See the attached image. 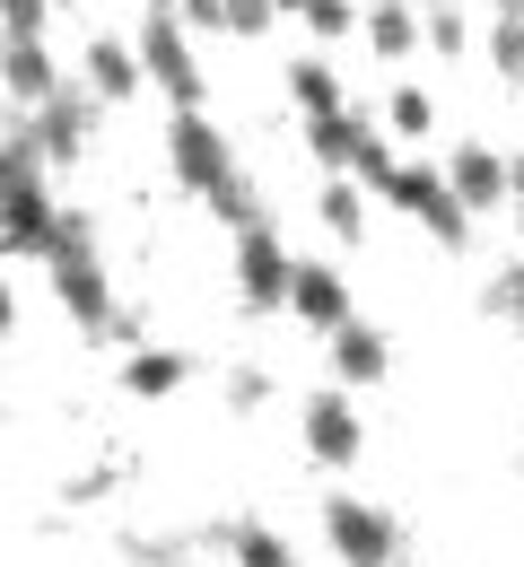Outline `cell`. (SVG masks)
<instances>
[{"mask_svg":"<svg viewBox=\"0 0 524 567\" xmlns=\"http://www.w3.org/2000/svg\"><path fill=\"white\" fill-rule=\"evenodd\" d=\"M384 193H393L402 210H420L429 227H438V236H446V245H463V236H472V218H463V193H454V184H438L429 166H393V175H384Z\"/></svg>","mask_w":524,"mask_h":567,"instance_id":"6da1fadb","label":"cell"},{"mask_svg":"<svg viewBox=\"0 0 524 567\" xmlns=\"http://www.w3.org/2000/svg\"><path fill=\"white\" fill-rule=\"evenodd\" d=\"M9 245L18 254H44L53 245V210H44V184H35V157L27 148L9 157Z\"/></svg>","mask_w":524,"mask_h":567,"instance_id":"7a4b0ae2","label":"cell"},{"mask_svg":"<svg viewBox=\"0 0 524 567\" xmlns=\"http://www.w3.org/2000/svg\"><path fill=\"white\" fill-rule=\"evenodd\" d=\"M332 542H341L350 567H384L393 559V524H384L376 506H350V497H332Z\"/></svg>","mask_w":524,"mask_h":567,"instance_id":"3957f363","label":"cell"},{"mask_svg":"<svg viewBox=\"0 0 524 567\" xmlns=\"http://www.w3.org/2000/svg\"><path fill=\"white\" fill-rule=\"evenodd\" d=\"M53 280H62V297H71L79 323H114V315H105V280H96V262H88L79 236H53Z\"/></svg>","mask_w":524,"mask_h":567,"instance_id":"277c9868","label":"cell"},{"mask_svg":"<svg viewBox=\"0 0 524 567\" xmlns=\"http://www.w3.org/2000/svg\"><path fill=\"white\" fill-rule=\"evenodd\" d=\"M236 271H245V297H254V306H280V297H289V262H280V245H271V236H254V227H245V245H236Z\"/></svg>","mask_w":524,"mask_h":567,"instance_id":"5b68a950","label":"cell"},{"mask_svg":"<svg viewBox=\"0 0 524 567\" xmlns=\"http://www.w3.org/2000/svg\"><path fill=\"white\" fill-rule=\"evenodd\" d=\"M175 166H184L202 193H219V184H227V157H219V141H210L202 114H175Z\"/></svg>","mask_w":524,"mask_h":567,"instance_id":"8992f818","label":"cell"},{"mask_svg":"<svg viewBox=\"0 0 524 567\" xmlns=\"http://www.w3.org/2000/svg\"><path fill=\"white\" fill-rule=\"evenodd\" d=\"M306 436H315L323 463H350V454H359V420H350V402H341V393L306 402Z\"/></svg>","mask_w":524,"mask_h":567,"instance_id":"52a82bcc","label":"cell"},{"mask_svg":"<svg viewBox=\"0 0 524 567\" xmlns=\"http://www.w3.org/2000/svg\"><path fill=\"white\" fill-rule=\"evenodd\" d=\"M332 358H341L350 384H376V375H384V341H376L368 323H332Z\"/></svg>","mask_w":524,"mask_h":567,"instance_id":"ba28073f","label":"cell"},{"mask_svg":"<svg viewBox=\"0 0 524 567\" xmlns=\"http://www.w3.org/2000/svg\"><path fill=\"white\" fill-rule=\"evenodd\" d=\"M150 62H157V79H166V96L193 105V62H184V35H175L166 18H150Z\"/></svg>","mask_w":524,"mask_h":567,"instance_id":"9c48e42d","label":"cell"},{"mask_svg":"<svg viewBox=\"0 0 524 567\" xmlns=\"http://www.w3.org/2000/svg\"><path fill=\"white\" fill-rule=\"evenodd\" d=\"M454 193H463V202H499V193H507L499 157H490V148H463V157H454Z\"/></svg>","mask_w":524,"mask_h":567,"instance_id":"30bf717a","label":"cell"},{"mask_svg":"<svg viewBox=\"0 0 524 567\" xmlns=\"http://www.w3.org/2000/svg\"><path fill=\"white\" fill-rule=\"evenodd\" d=\"M298 315H315V323H350V306H341V280L332 271H298Z\"/></svg>","mask_w":524,"mask_h":567,"instance_id":"8fae6325","label":"cell"},{"mask_svg":"<svg viewBox=\"0 0 524 567\" xmlns=\"http://www.w3.org/2000/svg\"><path fill=\"white\" fill-rule=\"evenodd\" d=\"M44 53H35V35H18V53H9V87H18V96H44Z\"/></svg>","mask_w":524,"mask_h":567,"instance_id":"7c38bea8","label":"cell"},{"mask_svg":"<svg viewBox=\"0 0 524 567\" xmlns=\"http://www.w3.org/2000/svg\"><path fill=\"white\" fill-rule=\"evenodd\" d=\"M315 148H323V157H359L368 132H359V123H341V114H315Z\"/></svg>","mask_w":524,"mask_h":567,"instance_id":"4fadbf2b","label":"cell"},{"mask_svg":"<svg viewBox=\"0 0 524 567\" xmlns=\"http://www.w3.org/2000/svg\"><path fill=\"white\" fill-rule=\"evenodd\" d=\"M88 71H96V87H105V96H132V62H123L114 44H96V53H88Z\"/></svg>","mask_w":524,"mask_h":567,"instance_id":"5bb4252c","label":"cell"},{"mask_svg":"<svg viewBox=\"0 0 524 567\" xmlns=\"http://www.w3.org/2000/svg\"><path fill=\"white\" fill-rule=\"evenodd\" d=\"M323 227H332V236H359V193H350V184L323 193Z\"/></svg>","mask_w":524,"mask_h":567,"instance_id":"9a60e30c","label":"cell"},{"mask_svg":"<svg viewBox=\"0 0 524 567\" xmlns=\"http://www.w3.org/2000/svg\"><path fill=\"white\" fill-rule=\"evenodd\" d=\"M44 148H53V157L79 148V105H53V114H44Z\"/></svg>","mask_w":524,"mask_h":567,"instance_id":"2e32d148","label":"cell"},{"mask_svg":"<svg viewBox=\"0 0 524 567\" xmlns=\"http://www.w3.org/2000/svg\"><path fill=\"white\" fill-rule=\"evenodd\" d=\"M175 375H184V358H141V367H132V393H166Z\"/></svg>","mask_w":524,"mask_h":567,"instance_id":"e0dca14e","label":"cell"},{"mask_svg":"<svg viewBox=\"0 0 524 567\" xmlns=\"http://www.w3.org/2000/svg\"><path fill=\"white\" fill-rule=\"evenodd\" d=\"M368 27H376V44H384V53H411V18H402V9H376Z\"/></svg>","mask_w":524,"mask_h":567,"instance_id":"ac0fdd59","label":"cell"},{"mask_svg":"<svg viewBox=\"0 0 524 567\" xmlns=\"http://www.w3.org/2000/svg\"><path fill=\"white\" fill-rule=\"evenodd\" d=\"M236 559H245V567H289V550H280L271 533H245V542H236Z\"/></svg>","mask_w":524,"mask_h":567,"instance_id":"d6986e66","label":"cell"},{"mask_svg":"<svg viewBox=\"0 0 524 567\" xmlns=\"http://www.w3.org/2000/svg\"><path fill=\"white\" fill-rule=\"evenodd\" d=\"M490 53H499V71H507V79L524 71V27H516V18H507V27H499V44H490Z\"/></svg>","mask_w":524,"mask_h":567,"instance_id":"ffe728a7","label":"cell"},{"mask_svg":"<svg viewBox=\"0 0 524 567\" xmlns=\"http://www.w3.org/2000/svg\"><path fill=\"white\" fill-rule=\"evenodd\" d=\"M298 96H306V105H315V114H332V79L315 71V62H306V71H298Z\"/></svg>","mask_w":524,"mask_h":567,"instance_id":"44dd1931","label":"cell"},{"mask_svg":"<svg viewBox=\"0 0 524 567\" xmlns=\"http://www.w3.org/2000/svg\"><path fill=\"white\" fill-rule=\"evenodd\" d=\"M393 123H402V132H429L438 114H429V96H393Z\"/></svg>","mask_w":524,"mask_h":567,"instance_id":"7402d4cb","label":"cell"},{"mask_svg":"<svg viewBox=\"0 0 524 567\" xmlns=\"http://www.w3.org/2000/svg\"><path fill=\"white\" fill-rule=\"evenodd\" d=\"M306 18H315L323 35H341V27H350V9H341V0H306Z\"/></svg>","mask_w":524,"mask_h":567,"instance_id":"603a6c76","label":"cell"},{"mask_svg":"<svg viewBox=\"0 0 524 567\" xmlns=\"http://www.w3.org/2000/svg\"><path fill=\"white\" fill-rule=\"evenodd\" d=\"M227 18H236V27H245V35H254V27H263V18H271V0H227Z\"/></svg>","mask_w":524,"mask_h":567,"instance_id":"cb8c5ba5","label":"cell"},{"mask_svg":"<svg viewBox=\"0 0 524 567\" xmlns=\"http://www.w3.org/2000/svg\"><path fill=\"white\" fill-rule=\"evenodd\" d=\"M516 193H524V157H516Z\"/></svg>","mask_w":524,"mask_h":567,"instance_id":"d4e9b609","label":"cell"}]
</instances>
